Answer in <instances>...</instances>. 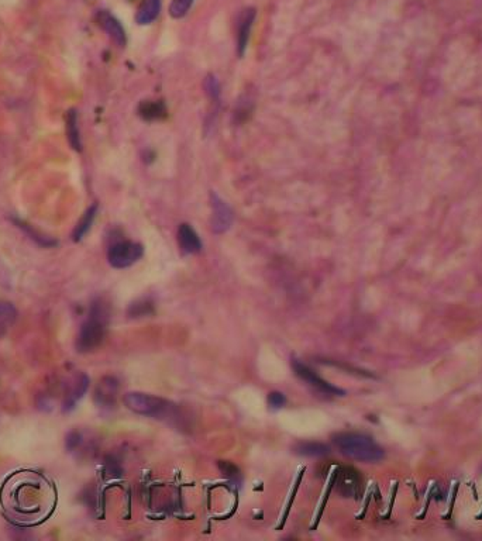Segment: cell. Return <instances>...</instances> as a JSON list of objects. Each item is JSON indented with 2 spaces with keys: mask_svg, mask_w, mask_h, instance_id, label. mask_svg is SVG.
<instances>
[{
  "mask_svg": "<svg viewBox=\"0 0 482 541\" xmlns=\"http://www.w3.org/2000/svg\"><path fill=\"white\" fill-rule=\"evenodd\" d=\"M96 213H98V205H92V206L84 213V216L81 218V220L78 222V224L75 226V229H74V231H73V240H74L75 243L81 241V240L85 237V234L91 230V227H92V224H93V220H95V218H96Z\"/></svg>",
  "mask_w": 482,
  "mask_h": 541,
  "instance_id": "17",
  "label": "cell"
},
{
  "mask_svg": "<svg viewBox=\"0 0 482 541\" xmlns=\"http://www.w3.org/2000/svg\"><path fill=\"white\" fill-rule=\"evenodd\" d=\"M144 248L140 243L117 241L109 247L107 261L113 268L123 269L131 266L143 257Z\"/></svg>",
  "mask_w": 482,
  "mask_h": 541,
  "instance_id": "5",
  "label": "cell"
},
{
  "mask_svg": "<svg viewBox=\"0 0 482 541\" xmlns=\"http://www.w3.org/2000/svg\"><path fill=\"white\" fill-rule=\"evenodd\" d=\"M287 403V397L281 392H271L268 395V404L271 409H281Z\"/></svg>",
  "mask_w": 482,
  "mask_h": 541,
  "instance_id": "24",
  "label": "cell"
},
{
  "mask_svg": "<svg viewBox=\"0 0 482 541\" xmlns=\"http://www.w3.org/2000/svg\"><path fill=\"white\" fill-rule=\"evenodd\" d=\"M161 12V0H143L135 15V22L146 26L156 22Z\"/></svg>",
  "mask_w": 482,
  "mask_h": 541,
  "instance_id": "14",
  "label": "cell"
},
{
  "mask_svg": "<svg viewBox=\"0 0 482 541\" xmlns=\"http://www.w3.org/2000/svg\"><path fill=\"white\" fill-rule=\"evenodd\" d=\"M17 320L16 307L6 300H0V338L5 337L8 331L15 326Z\"/></svg>",
  "mask_w": 482,
  "mask_h": 541,
  "instance_id": "15",
  "label": "cell"
},
{
  "mask_svg": "<svg viewBox=\"0 0 482 541\" xmlns=\"http://www.w3.org/2000/svg\"><path fill=\"white\" fill-rule=\"evenodd\" d=\"M329 451L330 448L326 444L316 441H303L295 447V452L302 457H323L327 455Z\"/></svg>",
  "mask_w": 482,
  "mask_h": 541,
  "instance_id": "19",
  "label": "cell"
},
{
  "mask_svg": "<svg viewBox=\"0 0 482 541\" xmlns=\"http://www.w3.org/2000/svg\"><path fill=\"white\" fill-rule=\"evenodd\" d=\"M195 0H172L170 5V15L174 19H182L190 10Z\"/></svg>",
  "mask_w": 482,
  "mask_h": 541,
  "instance_id": "20",
  "label": "cell"
},
{
  "mask_svg": "<svg viewBox=\"0 0 482 541\" xmlns=\"http://www.w3.org/2000/svg\"><path fill=\"white\" fill-rule=\"evenodd\" d=\"M254 19H255V9H253V8L246 9L240 16L239 29H237V54H239V56H243L246 52Z\"/></svg>",
  "mask_w": 482,
  "mask_h": 541,
  "instance_id": "11",
  "label": "cell"
},
{
  "mask_svg": "<svg viewBox=\"0 0 482 541\" xmlns=\"http://www.w3.org/2000/svg\"><path fill=\"white\" fill-rule=\"evenodd\" d=\"M66 137L75 151H82V142L78 128V116L75 110H70L66 114Z\"/></svg>",
  "mask_w": 482,
  "mask_h": 541,
  "instance_id": "16",
  "label": "cell"
},
{
  "mask_svg": "<svg viewBox=\"0 0 482 541\" xmlns=\"http://www.w3.org/2000/svg\"><path fill=\"white\" fill-rule=\"evenodd\" d=\"M204 86H206V92H208V95L212 99H218L220 96V85H219L218 79H215L213 77L206 78Z\"/></svg>",
  "mask_w": 482,
  "mask_h": 541,
  "instance_id": "25",
  "label": "cell"
},
{
  "mask_svg": "<svg viewBox=\"0 0 482 541\" xmlns=\"http://www.w3.org/2000/svg\"><path fill=\"white\" fill-rule=\"evenodd\" d=\"M139 114H140L144 120H149V121L160 120V119L165 117V114H167V107H165V105L161 103V102L144 100V102L139 106Z\"/></svg>",
  "mask_w": 482,
  "mask_h": 541,
  "instance_id": "18",
  "label": "cell"
},
{
  "mask_svg": "<svg viewBox=\"0 0 482 541\" xmlns=\"http://www.w3.org/2000/svg\"><path fill=\"white\" fill-rule=\"evenodd\" d=\"M47 498L48 495L43 491V482L40 480L33 482L24 480L12 489L13 505L8 509H13L23 516H34L45 510V508H43V501Z\"/></svg>",
  "mask_w": 482,
  "mask_h": 541,
  "instance_id": "3",
  "label": "cell"
},
{
  "mask_svg": "<svg viewBox=\"0 0 482 541\" xmlns=\"http://www.w3.org/2000/svg\"><path fill=\"white\" fill-rule=\"evenodd\" d=\"M178 244L185 254H196L202 248V241L197 233L188 223L181 224L178 229Z\"/></svg>",
  "mask_w": 482,
  "mask_h": 541,
  "instance_id": "13",
  "label": "cell"
},
{
  "mask_svg": "<svg viewBox=\"0 0 482 541\" xmlns=\"http://www.w3.org/2000/svg\"><path fill=\"white\" fill-rule=\"evenodd\" d=\"M123 403L133 413L150 418H158L168 409L167 400L143 392H127L123 396Z\"/></svg>",
  "mask_w": 482,
  "mask_h": 541,
  "instance_id": "4",
  "label": "cell"
},
{
  "mask_svg": "<svg viewBox=\"0 0 482 541\" xmlns=\"http://www.w3.org/2000/svg\"><path fill=\"white\" fill-rule=\"evenodd\" d=\"M89 376L85 375V374H81L73 383V386L70 388V392L66 393L65 396V400H63V406L62 409L63 412H71L73 409H75L77 403L84 397V395L88 392V388H89Z\"/></svg>",
  "mask_w": 482,
  "mask_h": 541,
  "instance_id": "12",
  "label": "cell"
},
{
  "mask_svg": "<svg viewBox=\"0 0 482 541\" xmlns=\"http://www.w3.org/2000/svg\"><path fill=\"white\" fill-rule=\"evenodd\" d=\"M218 466L222 471L223 475L226 478H229L232 482H240L241 481V472H240V469L233 462L219 461Z\"/></svg>",
  "mask_w": 482,
  "mask_h": 541,
  "instance_id": "21",
  "label": "cell"
},
{
  "mask_svg": "<svg viewBox=\"0 0 482 541\" xmlns=\"http://www.w3.org/2000/svg\"><path fill=\"white\" fill-rule=\"evenodd\" d=\"M292 368L295 371V374L302 379L305 381L308 385H310L312 388H315L316 390L322 392V393H326V395H337V396H341L344 395V390L333 386L331 383H329L327 381H324L323 378H320L312 368H309L308 365H305L303 363H301L299 360H294L292 361Z\"/></svg>",
  "mask_w": 482,
  "mask_h": 541,
  "instance_id": "6",
  "label": "cell"
},
{
  "mask_svg": "<svg viewBox=\"0 0 482 541\" xmlns=\"http://www.w3.org/2000/svg\"><path fill=\"white\" fill-rule=\"evenodd\" d=\"M333 443L342 455L354 461L372 464L381 461L385 455L384 448L378 445L372 437L363 433H337L333 436Z\"/></svg>",
  "mask_w": 482,
  "mask_h": 541,
  "instance_id": "2",
  "label": "cell"
},
{
  "mask_svg": "<svg viewBox=\"0 0 482 541\" xmlns=\"http://www.w3.org/2000/svg\"><path fill=\"white\" fill-rule=\"evenodd\" d=\"M212 209H213V215H212L213 231L215 233H225L233 224L234 216H233L232 209L215 193H212Z\"/></svg>",
  "mask_w": 482,
  "mask_h": 541,
  "instance_id": "9",
  "label": "cell"
},
{
  "mask_svg": "<svg viewBox=\"0 0 482 541\" xmlns=\"http://www.w3.org/2000/svg\"><path fill=\"white\" fill-rule=\"evenodd\" d=\"M98 19V23L99 26L109 34V37L120 47H124L126 45V33H124V29L123 26L120 24V22L113 16L110 15L109 12L106 10H102L98 13L96 16Z\"/></svg>",
  "mask_w": 482,
  "mask_h": 541,
  "instance_id": "10",
  "label": "cell"
},
{
  "mask_svg": "<svg viewBox=\"0 0 482 541\" xmlns=\"http://www.w3.org/2000/svg\"><path fill=\"white\" fill-rule=\"evenodd\" d=\"M361 485H363V481L357 469L342 468L338 472L336 488L340 495L346 498H357L361 492Z\"/></svg>",
  "mask_w": 482,
  "mask_h": 541,
  "instance_id": "8",
  "label": "cell"
},
{
  "mask_svg": "<svg viewBox=\"0 0 482 541\" xmlns=\"http://www.w3.org/2000/svg\"><path fill=\"white\" fill-rule=\"evenodd\" d=\"M150 313H153V303L146 302V300H139V302L133 303L127 310V314L130 317H143V316H147Z\"/></svg>",
  "mask_w": 482,
  "mask_h": 541,
  "instance_id": "22",
  "label": "cell"
},
{
  "mask_svg": "<svg viewBox=\"0 0 482 541\" xmlns=\"http://www.w3.org/2000/svg\"><path fill=\"white\" fill-rule=\"evenodd\" d=\"M109 319V305L103 299H98L96 302H93L89 317L82 323L77 337L75 346L80 353H91L100 347L105 340Z\"/></svg>",
  "mask_w": 482,
  "mask_h": 541,
  "instance_id": "1",
  "label": "cell"
},
{
  "mask_svg": "<svg viewBox=\"0 0 482 541\" xmlns=\"http://www.w3.org/2000/svg\"><path fill=\"white\" fill-rule=\"evenodd\" d=\"M81 444V434L78 432H71L66 436V448L74 451Z\"/></svg>",
  "mask_w": 482,
  "mask_h": 541,
  "instance_id": "26",
  "label": "cell"
},
{
  "mask_svg": "<svg viewBox=\"0 0 482 541\" xmlns=\"http://www.w3.org/2000/svg\"><path fill=\"white\" fill-rule=\"evenodd\" d=\"M120 390L119 381L114 376H105L99 381L95 389V403L102 409H113L117 402V395Z\"/></svg>",
  "mask_w": 482,
  "mask_h": 541,
  "instance_id": "7",
  "label": "cell"
},
{
  "mask_svg": "<svg viewBox=\"0 0 482 541\" xmlns=\"http://www.w3.org/2000/svg\"><path fill=\"white\" fill-rule=\"evenodd\" d=\"M17 224H19L20 229L26 230V231L31 236V238H34L38 244H41V245H44V247H51V245H55V244H57V241H54V240L50 238V237H45V236L40 234L38 231H36V230H34L31 226H29V224H26V223H23V222H17Z\"/></svg>",
  "mask_w": 482,
  "mask_h": 541,
  "instance_id": "23",
  "label": "cell"
}]
</instances>
